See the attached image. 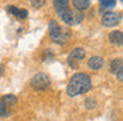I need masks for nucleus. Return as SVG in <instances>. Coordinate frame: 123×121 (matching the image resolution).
Segmentation results:
<instances>
[{"label": "nucleus", "mask_w": 123, "mask_h": 121, "mask_svg": "<svg viewBox=\"0 0 123 121\" xmlns=\"http://www.w3.org/2000/svg\"><path fill=\"white\" fill-rule=\"evenodd\" d=\"M53 4H54V9L57 11V14L69 8V0H53Z\"/></svg>", "instance_id": "obj_10"}, {"label": "nucleus", "mask_w": 123, "mask_h": 121, "mask_svg": "<svg viewBox=\"0 0 123 121\" xmlns=\"http://www.w3.org/2000/svg\"><path fill=\"white\" fill-rule=\"evenodd\" d=\"M29 3L32 4L33 8L36 9H40L44 7V4H45V0H29Z\"/></svg>", "instance_id": "obj_17"}, {"label": "nucleus", "mask_w": 123, "mask_h": 121, "mask_svg": "<svg viewBox=\"0 0 123 121\" xmlns=\"http://www.w3.org/2000/svg\"><path fill=\"white\" fill-rule=\"evenodd\" d=\"M9 113H8V109H7L6 104L1 99H0V117H7Z\"/></svg>", "instance_id": "obj_16"}, {"label": "nucleus", "mask_w": 123, "mask_h": 121, "mask_svg": "<svg viewBox=\"0 0 123 121\" xmlns=\"http://www.w3.org/2000/svg\"><path fill=\"white\" fill-rule=\"evenodd\" d=\"M58 16H60V19L68 25H77V24H80V23L83 20L82 12L73 11V9H69V8H66V9H64L62 12H60Z\"/></svg>", "instance_id": "obj_3"}, {"label": "nucleus", "mask_w": 123, "mask_h": 121, "mask_svg": "<svg viewBox=\"0 0 123 121\" xmlns=\"http://www.w3.org/2000/svg\"><path fill=\"white\" fill-rule=\"evenodd\" d=\"M85 55H86L85 49L81 48V47H77V48L73 49V51L70 52L69 57H68V63H69L70 68H77L78 67L77 63L82 61V60L85 59Z\"/></svg>", "instance_id": "obj_5"}, {"label": "nucleus", "mask_w": 123, "mask_h": 121, "mask_svg": "<svg viewBox=\"0 0 123 121\" xmlns=\"http://www.w3.org/2000/svg\"><path fill=\"white\" fill-rule=\"evenodd\" d=\"M73 3V7L75 8V11H85V9H87L89 7H90V0H72Z\"/></svg>", "instance_id": "obj_9"}, {"label": "nucleus", "mask_w": 123, "mask_h": 121, "mask_svg": "<svg viewBox=\"0 0 123 121\" xmlns=\"http://www.w3.org/2000/svg\"><path fill=\"white\" fill-rule=\"evenodd\" d=\"M3 73H4V67L3 65H0V77L3 76Z\"/></svg>", "instance_id": "obj_19"}, {"label": "nucleus", "mask_w": 123, "mask_h": 121, "mask_svg": "<svg viewBox=\"0 0 123 121\" xmlns=\"http://www.w3.org/2000/svg\"><path fill=\"white\" fill-rule=\"evenodd\" d=\"M49 37L56 44H65L72 39V31L69 28H62L56 20L49 21Z\"/></svg>", "instance_id": "obj_2"}, {"label": "nucleus", "mask_w": 123, "mask_h": 121, "mask_svg": "<svg viewBox=\"0 0 123 121\" xmlns=\"http://www.w3.org/2000/svg\"><path fill=\"white\" fill-rule=\"evenodd\" d=\"M109 40L114 45H122L123 43V33L122 31H111L109 35Z\"/></svg>", "instance_id": "obj_8"}, {"label": "nucleus", "mask_w": 123, "mask_h": 121, "mask_svg": "<svg viewBox=\"0 0 123 121\" xmlns=\"http://www.w3.org/2000/svg\"><path fill=\"white\" fill-rule=\"evenodd\" d=\"M15 17H17V19H20V20L25 19V17H28V11L24 8H17V12H16V15H15Z\"/></svg>", "instance_id": "obj_14"}, {"label": "nucleus", "mask_w": 123, "mask_h": 121, "mask_svg": "<svg viewBox=\"0 0 123 121\" xmlns=\"http://www.w3.org/2000/svg\"><path fill=\"white\" fill-rule=\"evenodd\" d=\"M115 4H117V0H99V8H101V11H107V9H111L115 7Z\"/></svg>", "instance_id": "obj_11"}, {"label": "nucleus", "mask_w": 123, "mask_h": 121, "mask_svg": "<svg viewBox=\"0 0 123 121\" xmlns=\"http://www.w3.org/2000/svg\"><path fill=\"white\" fill-rule=\"evenodd\" d=\"M105 64V60L101 56H91L87 61V67L91 71H99Z\"/></svg>", "instance_id": "obj_7"}, {"label": "nucleus", "mask_w": 123, "mask_h": 121, "mask_svg": "<svg viewBox=\"0 0 123 121\" xmlns=\"http://www.w3.org/2000/svg\"><path fill=\"white\" fill-rule=\"evenodd\" d=\"M50 85V78L46 73H36L35 76L31 80V86H32L35 91H45L46 88H49Z\"/></svg>", "instance_id": "obj_4"}, {"label": "nucleus", "mask_w": 123, "mask_h": 121, "mask_svg": "<svg viewBox=\"0 0 123 121\" xmlns=\"http://www.w3.org/2000/svg\"><path fill=\"white\" fill-rule=\"evenodd\" d=\"M90 89H91L90 76L85 72H78L70 77L66 86V93L70 97H75V96H80V94L87 93Z\"/></svg>", "instance_id": "obj_1"}, {"label": "nucleus", "mask_w": 123, "mask_h": 121, "mask_svg": "<svg viewBox=\"0 0 123 121\" xmlns=\"http://www.w3.org/2000/svg\"><path fill=\"white\" fill-rule=\"evenodd\" d=\"M122 67H123L122 59H114V60L111 61V64H110V71H111L112 73H117Z\"/></svg>", "instance_id": "obj_13"}, {"label": "nucleus", "mask_w": 123, "mask_h": 121, "mask_svg": "<svg viewBox=\"0 0 123 121\" xmlns=\"http://www.w3.org/2000/svg\"><path fill=\"white\" fill-rule=\"evenodd\" d=\"M6 104V107H12V105H16L17 104V97L15 94H6V96L1 99Z\"/></svg>", "instance_id": "obj_12"}, {"label": "nucleus", "mask_w": 123, "mask_h": 121, "mask_svg": "<svg viewBox=\"0 0 123 121\" xmlns=\"http://www.w3.org/2000/svg\"><path fill=\"white\" fill-rule=\"evenodd\" d=\"M120 15L115 14V12H105L103 16H102V24L105 25V27L110 28V27H115V25L119 24V20H120Z\"/></svg>", "instance_id": "obj_6"}, {"label": "nucleus", "mask_w": 123, "mask_h": 121, "mask_svg": "<svg viewBox=\"0 0 123 121\" xmlns=\"http://www.w3.org/2000/svg\"><path fill=\"white\" fill-rule=\"evenodd\" d=\"M119 1H122V0H119Z\"/></svg>", "instance_id": "obj_20"}, {"label": "nucleus", "mask_w": 123, "mask_h": 121, "mask_svg": "<svg viewBox=\"0 0 123 121\" xmlns=\"http://www.w3.org/2000/svg\"><path fill=\"white\" fill-rule=\"evenodd\" d=\"M115 75H118V80H119L120 83H122V81H123V67L120 68V69L118 71V72L115 73Z\"/></svg>", "instance_id": "obj_18"}, {"label": "nucleus", "mask_w": 123, "mask_h": 121, "mask_svg": "<svg viewBox=\"0 0 123 121\" xmlns=\"http://www.w3.org/2000/svg\"><path fill=\"white\" fill-rule=\"evenodd\" d=\"M83 105H85V108H87V109H94V108L97 107V101L94 99H86L85 101H83Z\"/></svg>", "instance_id": "obj_15"}]
</instances>
